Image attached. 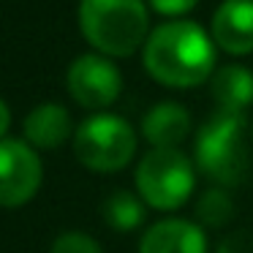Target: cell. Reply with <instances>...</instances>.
Instances as JSON below:
<instances>
[{
  "label": "cell",
  "instance_id": "obj_7",
  "mask_svg": "<svg viewBox=\"0 0 253 253\" xmlns=\"http://www.w3.org/2000/svg\"><path fill=\"white\" fill-rule=\"evenodd\" d=\"M68 95L84 109H106L123 90V77L106 55H79L66 74Z\"/></svg>",
  "mask_w": 253,
  "mask_h": 253
},
{
  "label": "cell",
  "instance_id": "obj_16",
  "mask_svg": "<svg viewBox=\"0 0 253 253\" xmlns=\"http://www.w3.org/2000/svg\"><path fill=\"white\" fill-rule=\"evenodd\" d=\"M147 3L164 17H182L196 6L199 0H147Z\"/></svg>",
  "mask_w": 253,
  "mask_h": 253
},
{
  "label": "cell",
  "instance_id": "obj_6",
  "mask_svg": "<svg viewBox=\"0 0 253 253\" xmlns=\"http://www.w3.org/2000/svg\"><path fill=\"white\" fill-rule=\"evenodd\" d=\"M44 169L36 147L22 139H0V207H22L39 193Z\"/></svg>",
  "mask_w": 253,
  "mask_h": 253
},
{
  "label": "cell",
  "instance_id": "obj_12",
  "mask_svg": "<svg viewBox=\"0 0 253 253\" xmlns=\"http://www.w3.org/2000/svg\"><path fill=\"white\" fill-rule=\"evenodd\" d=\"M212 98L220 112L242 115L253 104V74L245 66H226L212 77Z\"/></svg>",
  "mask_w": 253,
  "mask_h": 253
},
{
  "label": "cell",
  "instance_id": "obj_4",
  "mask_svg": "<svg viewBox=\"0 0 253 253\" xmlns=\"http://www.w3.org/2000/svg\"><path fill=\"white\" fill-rule=\"evenodd\" d=\"M136 191L153 210H177L188 202L196 185V171L177 147H153L136 166Z\"/></svg>",
  "mask_w": 253,
  "mask_h": 253
},
{
  "label": "cell",
  "instance_id": "obj_8",
  "mask_svg": "<svg viewBox=\"0 0 253 253\" xmlns=\"http://www.w3.org/2000/svg\"><path fill=\"white\" fill-rule=\"evenodd\" d=\"M212 41L229 55L253 52V0H223L215 8Z\"/></svg>",
  "mask_w": 253,
  "mask_h": 253
},
{
  "label": "cell",
  "instance_id": "obj_9",
  "mask_svg": "<svg viewBox=\"0 0 253 253\" xmlns=\"http://www.w3.org/2000/svg\"><path fill=\"white\" fill-rule=\"evenodd\" d=\"M139 253H207V234L185 218H166L142 234Z\"/></svg>",
  "mask_w": 253,
  "mask_h": 253
},
{
  "label": "cell",
  "instance_id": "obj_5",
  "mask_svg": "<svg viewBox=\"0 0 253 253\" xmlns=\"http://www.w3.org/2000/svg\"><path fill=\"white\" fill-rule=\"evenodd\" d=\"M74 155L90 171H120L136 155V131L117 115H93L74 131Z\"/></svg>",
  "mask_w": 253,
  "mask_h": 253
},
{
  "label": "cell",
  "instance_id": "obj_10",
  "mask_svg": "<svg viewBox=\"0 0 253 253\" xmlns=\"http://www.w3.org/2000/svg\"><path fill=\"white\" fill-rule=\"evenodd\" d=\"M25 139L30 147L36 150H57L71 139L74 126H71V115L66 106L60 104H41L25 117Z\"/></svg>",
  "mask_w": 253,
  "mask_h": 253
},
{
  "label": "cell",
  "instance_id": "obj_15",
  "mask_svg": "<svg viewBox=\"0 0 253 253\" xmlns=\"http://www.w3.org/2000/svg\"><path fill=\"white\" fill-rule=\"evenodd\" d=\"M49 253H104L95 237L84 234V231H63L55 237Z\"/></svg>",
  "mask_w": 253,
  "mask_h": 253
},
{
  "label": "cell",
  "instance_id": "obj_14",
  "mask_svg": "<svg viewBox=\"0 0 253 253\" xmlns=\"http://www.w3.org/2000/svg\"><path fill=\"white\" fill-rule=\"evenodd\" d=\"M234 215V202L226 193V188H210L196 204V218L207 226H223Z\"/></svg>",
  "mask_w": 253,
  "mask_h": 253
},
{
  "label": "cell",
  "instance_id": "obj_11",
  "mask_svg": "<svg viewBox=\"0 0 253 253\" xmlns=\"http://www.w3.org/2000/svg\"><path fill=\"white\" fill-rule=\"evenodd\" d=\"M191 131V115L182 104L161 101L144 115L142 133L153 147H177Z\"/></svg>",
  "mask_w": 253,
  "mask_h": 253
},
{
  "label": "cell",
  "instance_id": "obj_17",
  "mask_svg": "<svg viewBox=\"0 0 253 253\" xmlns=\"http://www.w3.org/2000/svg\"><path fill=\"white\" fill-rule=\"evenodd\" d=\"M8 126H11V109L6 106V101L0 98V139H6Z\"/></svg>",
  "mask_w": 253,
  "mask_h": 253
},
{
  "label": "cell",
  "instance_id": "obj_1",
  "mask_svg": "<svg viewBox=\"0 0 253 253\" xmlns=\"http://www.w3.org/2000/svg\"><path fill=\"white\" fill-rule=\"evenodd\" d=\"M144 68L166 87H196L215 68V41L191 19H169L147 36Z\"/></svg>",
  "mask_w": 253,
  "mask_h": 253
},
{
  "label": "cell",
  "instance_id": "obj_3",
  "mask_svg": "<svg viewBox=\"0 0 253 253\" xmlns=\"http://www.w3.org/2000/svg\"><path fill=\"white\" fill-rule=\"evenodd\" d=\"M196 166L220 188L237 185L248 169L245 117L215 112L196 133Z\"/></svg>",
  "mask_w": 253,
  "mask_h": 253
},
{
  "label": "cell",
  "instance_id": "obj_2",
  "mask_svg": "<svg viewBox=\"0 0 253 253\" xmlns=\"http://www.w3.org/2000/svg\"><path fill=\"white\" fill-rule=\"evenodd\" d=\"M144 0H79V30L98 55L131 57L147 44Z\"/></svg>",
  "mask_w": 253,
  "mask_h": 253
},
{
  "label": "cell",
  "instance_id": "obj_13",
  "mask_svg": "<svg viewBox=\"0 0 253 253\" xmlns=\"http://www.w3.org/2000/svg\"><path fill=\"white\" fill-rule=\"evenodd\" d=\"M104 218L117 231H133L144 220V204L131 191H115L104 204Z\"/></svg>",
  "mask_w": 253,
  "mask_h": 253
}]
</instances>
